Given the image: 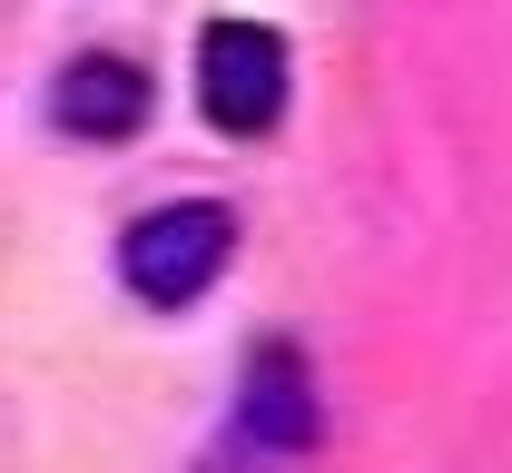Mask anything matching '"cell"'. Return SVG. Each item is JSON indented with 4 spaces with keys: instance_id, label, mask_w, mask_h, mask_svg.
I'll return each instance as SVG.
<instances>
[{
    "instance_id": "obj_1",
    "label": "cell",
    "mask_w": 512,
    "mask_h": 473,
    "mask_svg": "<svg viewBox=\"0 0 512 473\" xmlns=\"http://www.w3.org/2000/svg\"><path fill=\"white\" fill-rule=\"evenodd\" d=\"M237 257V217L217 198H178V207H148L138 227L119 237V276L138 306H197Z\"/></svg>"
},
{
    "instance_id": "obj_4",
    "label": "cell",
    "mask_w": 512,
    "mask_h": 473,
    "mask_svg": "<svg viewBox=\"0 0 512 473\" xmlns=\"http://www.w3.org/2000/svg\"><path fill=\"white\" fill-rule=\"evenodd\" d=\"M237 434H247L256 454H306V444H316V375H306L296 345H256L247 355Z\"/></svg>"
},
{
    "instance_id": "obj_2",
    "label": "cell",
    "mask_w": 512,
    "mask_h": 473,
    "mask_svg": "<svg viewBox=\"0 0 512 473\" xmlns=\"http://www.w3.org/2000/svg\"><path fill=\"white\" fill-rule=\"evenodd\" d=\"M197 99L227 138H266L286 119V40L266 20H207L197 30Z\"/></svg>"
},
{
    "instance_id": "obj_3",
    "label": "cell",
    "mask_w": 512,
    "mask_h": 473,
    "mask_svg": "<svg viewBox=\"0 0 512 473\" xmlns=\"http://www.w3.org/2000/svg\"><path fill=\"white\" fill-rule=\"evenodd\" d=\"M148 79H138V60H119V50H79V60L50 79V119H60L69 138H138L148 129Z\"/></svg>"
}]
</instances>
